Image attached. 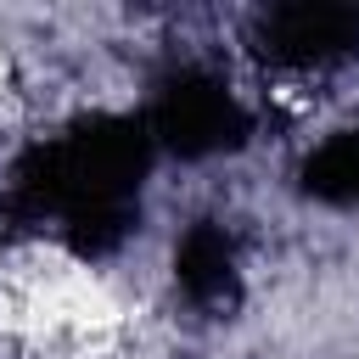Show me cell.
Returning a JSON list of instances; mask_svg holds the SVG:
<instances>
[{
	"instance_id": "obj_3",
	"label": "cell",
	"mask_w": 359,
	"mask_h": 359,
	"mask_svg": "<svg viewBox=\"0 0 359 359\" xmlns=\"http://www.w3.org/2000/svg\"><path fill=\"white\" fill-rule=\"evenodd\" d=\"M247 45L275 73H331V67L359 56V6L353 0L264 6L247 28Z\"/></svg>"
},
{
	"instance_id": "obj_1",
	"label": "cell",
	"mask_w": 359,
	"mask_h": 359,
	"mask_svg": "<svg viewBox=\"0 0 359 359\" xmlns=\"http://www.w3.org/2000/svg\"><path fill=\"white\" fill-rule=\"evenodd\" d=\"M157 146L140 112H84L28 140L0 185L6 224L50 236L73 258H112L135 224Z\"/></svg>"
},
{
	"instance_id": "obj_5",
	"label": "cell",
	"mask_w": 359,
	"mask_h": 359,
	"mask_svg": "<svg viewBox=\"0 0 359 359\" xmlns=\"http://www.w3.org/2000/svg\"><path fill=\"white\" fill-rule=\"evenodd\" d=\"M297 191L325 208H359V123L325 135L297 163Z\"/></svg>"
},
{
	"instance_id": "obj_2",
	"label": "cell",
	"mask_w": 359,
	"mask_h": 359,
	"mask_svg": "<svg viewBox=\"0 0 359 359\" xmlns=\"http://www.w3.org/2000/svg\"><path fill=\"white\" fill-rule=\"evenodd\" d=\"M140 123H146L157 157H180V163L230 157L258 129L241 90L202 62H174L168 73H157L151 101L140 107Z\"/></svg>"
},
{
	"instance_id": "obj_4",
	"label": "cell",
	"mask_w": 359,
	"mask_h": 359,
	"mask_svg": "<svg viewBox=\"0 0 359 359\" xmlns=\"http://www.w3.org/2000/svg\"><path fill=\"white\" fill-rule=\"evenodd\" d=\"M174 286L191 309L224 314L241 297V236L224 219H196L174 241Z\"/></svg>"
}]
</instances>
